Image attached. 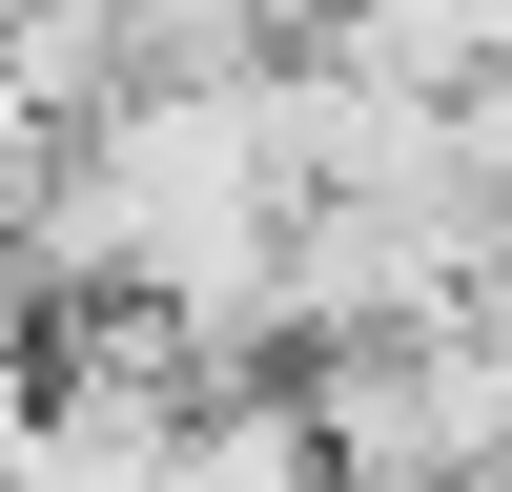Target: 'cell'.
I'll return each instance as SVG.
<instances>
[{
  "instance_id": "obj_3",
  "label": "cell",
  "mask_w": 512,
  "mask_h": 492,
  "mask_svg": "<svg viewBox=\"0 0 512 492\" xmlns=\"http://www.w3.org/2000/svg\"><path fill=\"white\" fill-rule=\"evenodd\" d=\"M41 164H62V123H41V82L0 62V226H21V185H41Z\"/></svg>"
},
{
  "instance_id": "obj_1",
  "label": "cell",
  "mask_w": 512,
  "mask_h": 492,
  "mask_svg": "<svg viewBox=\"0 0 512 492\" xmlns=\"http://www.w3.org/2000/svg\"><path fill=\"white\" fill-rule=\"evenodd\" d=\"M287 410H308L328 472H369V492H451V472H492V451H512V349H492L472 308H431V328H349V349H287Z\"/></svg>"
},
{
  "instance_id": "obj_2",
  "label": "cell",
  "mask_w": 512,
  "mask_h": 492,
  "mask_svg": "<svg viewBox=\"0 0 512 492\" xmlns=\"http://www.w3.org/2000/svg\"><path fill=\"white\" fill-rule=\"evenodd\" d=\"M328 451H308V410H287V369H226V390H185L164 410V472L144 492H308Z\"/></svg>"
},
{
  "instance_id": "obj_4",
  "label": "cell",
  "mask_w": 512,
  "mask_h": 492,
  "mask_svg": "<svg viewBox=\"0 0 512 492\" xmlns=\"http://www.w3.org/2000/svg\"><path fill=\"white\" fill-rule=\"evenodd\" d=\"M226 41H246V62H287V41H349V0H226Z\"/></svg>"
}]
</instances>
